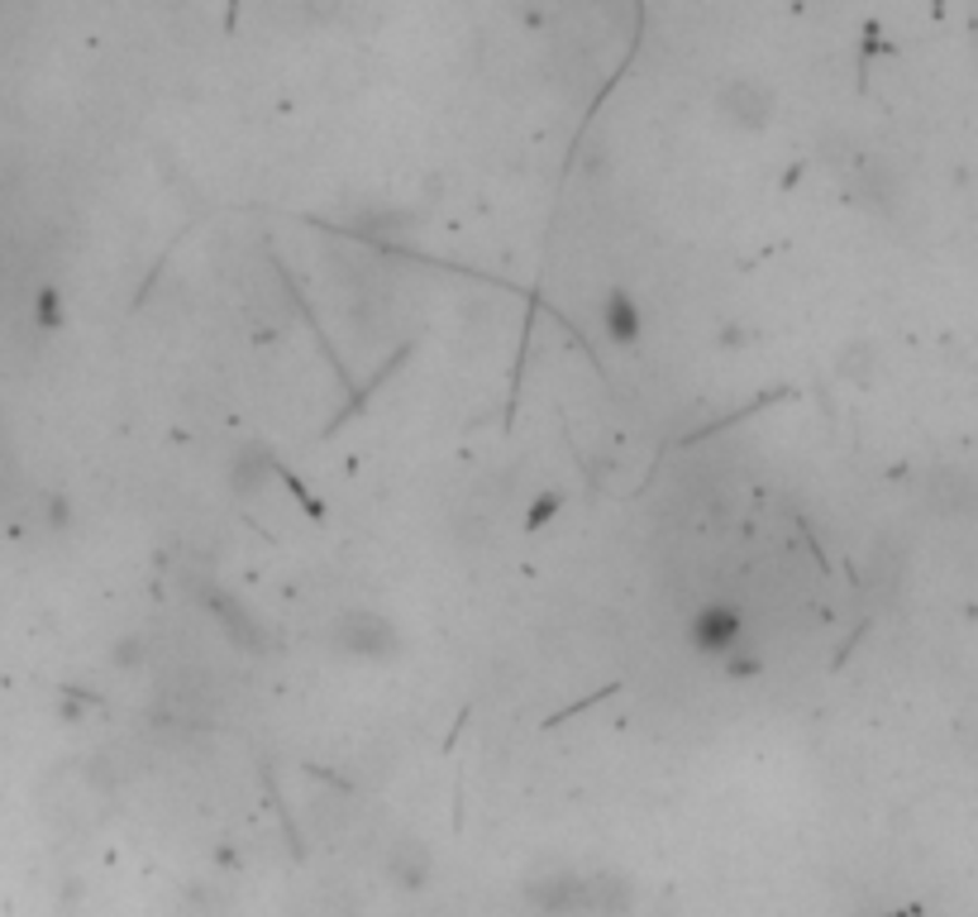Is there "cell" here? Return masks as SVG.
Here are the masks:
<instances>
[{
  "mask_svg": "<svg viewBox=\"0 0 978 917\" xmlns=\"http://www.w3.org/2000/svg\"><path fill=\"white\" fill-rule=\"evenodd\" d=\"M687 645L693 655L711 660V665H726L735 650H750V621H745V607H735L726 598H711L687 617Z\"/></svg>",
  "mask_w": 978,
  "mask_h": 917,
  "instance_id": "1",
  "label": "cell"
},
{
  "mask_svg": "<svg viewBox=\"0 0 978 917\" xmlns=\"http://www.w3.org/2000/svg\"><path fill=\"white\" fill-rule=\"evenodd\" d=\"M330 641L348 660H392L396 650H402V636H396V626L382 617V612H372V607H348V612H340V617H334V626H330Z\"/></svg>",
  "mask_w": 978,
  "mask_h": 917,
  "instance_id": "2",
  "label": "cell"
},
{
  "mask_svg": "<svg viewBox=\"0 0 978 917\" xmlns=\"http://www.w3.org/2000/svg\"><path fill=\"white\" fill-rule=\"evenodd\" d=\"M716 115L735 129H764L774 120V91L754 77H731L716 91Z\"/></svg>",
  "mask_w": 978,
  "mask_h": 917,
  "instance_id": "3",
  "label": "cell"
},
{
  "mask_svg": "<svg viewBox=\"0 0 978 917\" xmlns=\"http://www.w3.org/2000/svg\"><path fill=\"white\" fill-rule=\"evenodd\" d=\"M597 321H601V335L621 349H635L645 340V311H639V297H631L625 287H607V292H601Z\"/></svg>",
  "mask_w": 978,
  "mask_h": 917,
  "instance_id": "4",
  "label": "cell"
},
{
  "mask_svg": "<svg viewBox=\"0 0 978 917\" xmlns=\"http://www.w3.org/2000/svg\"><path fill=\"white\" fill-rule=\"evenodd\" d=\"M426 875H430V851L420 846L416 837L396 841V851H392V879L396 884H426Z\"/></svg>",
  "mask_w": 978,
  "mask_h": 917,
  "instance_id": "5",
  "label": "cell"
},
{
  "mask_svg": "<svg viewBox=\"0 0 978 917\" xmlns=\"http://www.w3.org/2000/svg\"><path fill=\"white\" fill-rule=\"evenodd\" d=\"M559 512H563V498H559V492H539V498H535V506H530V512H525V530H539V526H549V522H554V516H559Z\"/></svg>",
  "mask_w": 978,
  "mask_h": 917,
  "instance_id": "6",
  "label": "cell"
},
{
  "mask_svg": "<svg viewBox=\"0 0 978 917\" xmlns=\"http://www.w3.org/2000/svg\"><path fill=\"white\" fill-rule=\"evenodd\" d=\"M716 669L726 674V679H754V674H759V655H754V650H735L726 665H716Z\"/></svg>",
  "mask_w": 978,
  "mask_h": 917,
  "instance_id": "7",
  "label": "cell"
},
{
  "mask_svg": "<svg viewBox=\"0 0 978 917\" xmlns=\"http://www.w3.org/2000/svg\"><path fill=\"white\" fill-rule=\"evenodd\" d=\"M716 344L721 349H745V344H754V330H750V325H740V321H726L716 330Z\"/></svg>",
  "mask_w": 978,
  "mask_h": 917,
  "instance_id": "8",
  "label": "cell"
},
{
  "mask_svg": "<svg viewBox=\"0 0 978 917\" xmlns=\"http://www.w3.org/2000/svg\"><path fill=\"white\" fill-rule=\"evenodd\" d=\"M39 321H43V325H63V321H67L63 297H58V292H43V297H39Z\"/></svg>",
  "mask_w": 978,
  "mask_h": 917,
  "instance_id": "9",
  "label": "cell"
},
{
  "mask_svg": "<svg viewBox=\"0 0 978 917\" xmlns=\"http://www.w3.org/2000/svg\"><path fill=\"white\" fill-rule=\"evenodd\" d=\"M139 660H143V636H125V641L115 645V665L129 669V665H139Z\"/></svg>",
  "mask_w": 978,
  "mask_h": 917,
  "instance_id": "10",
  "label": "cell"
}]
</instances>
